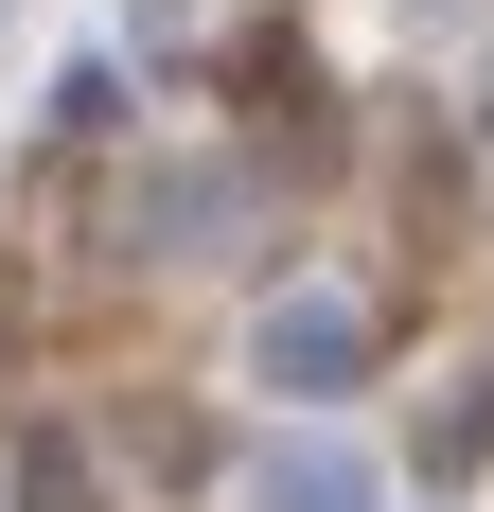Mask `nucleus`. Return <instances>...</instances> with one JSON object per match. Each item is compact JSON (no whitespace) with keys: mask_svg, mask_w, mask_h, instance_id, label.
<instances>
[{"mask_svg":"<svg viewBox=\"0 0 494 512\" xmlns=\"http://www.w3.org/2000/svg\"><path fill=\"white\" fill-rule=\"evenodd\" d=\"M0 336H18V283H0Z\"/></svg>","mask_w":494,"mask_h":512,"instance_id":"f03ea898","label":"nucleus"},{"mask_svg":"<svg viewBox=\"0 0 494 512\" xmlns=\"http://www.w3.org/2000/svg\"><path fill=\"white\" fill-rule=\"evenodd\" d=\"M247 512H353V460L336 442H265L247 460Z\"/></svg>","mask_w":494,"mask_h":512,"instance_id":"f257e3e1","label":"nucleus"}]
</instances>
